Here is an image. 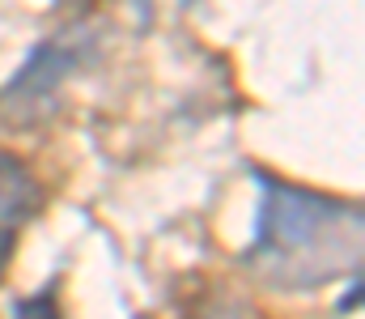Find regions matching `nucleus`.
<instances>
[{
	"label": "nucleus",
	"mask_w": 365,
	"mask_h": 319,
	"mask_svg": "<svg viewBox=\"0 0 365 319\" xmlns=\"http://www.w3.org/2000/svg\"><path fill=\"white\" fill-rule=\"evenodd\" d=\"M259 179L255 243L247 260L284 290H310L340 273H357L361 260V209L289 179Z\"/></svg>",
	"instance_id": "1"
},
{
	"label": "nucleus",
	"mask_w": 365,
	"mask_h": 319,
	"mask_svg": "<svg viewBox=\"0 0 365 319\" xmlns=\"http://www.w3.org/2000/svg\"><path fill=\"white\" fill-rule=\"evenodd\" d=\"M13 319H64L56 307V294L51 290H38L34 298H17L13 303Z\"/></svg>",
	"instance_id": "3"
},
{
	"label": "nucleus",
	"mask_w": 365,
	"mask_h": 319,
	"mask_svg": "<svg viewBox=\"0 0 365 319\" xmlns=\"http://www.w3.org/2000/svg\"><path fill=\"white\" fill-rule=\"evenodd\" d=\"M43 209V188L30 175L21 158L0 149V273L9 268V255L17 247V234L30 226V217Z\"/></svg>",
	"instance_id": "2"
}]
</instances>
